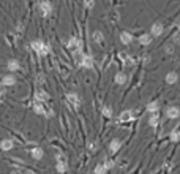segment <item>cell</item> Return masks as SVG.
I'll return each instance as SVG.
<instances>
[{
    "instance_id": "1",
    "label": "cell",
    "mask_w": 180,
    "mask_h": 174,
    "mask_svg": "<svg viewBox=\"0 0 180 174\" xmlns=\"http://www.w3.org/2000/svg\"><path fill=\"white\" fill-rule=\"evenodd\" d=\"M32 49L35 52H38L40 56H46L47 52H49V46L47 44H44L43 41H32Z\"/></svg>"
},
{
    "instance_id": "2",
    "label": "cell",
    "mask_w": 180,
    "mask_h": 174,
    "mask_svg": "<svg viewBox=\"0 0 180 174\" xmlns=\"http://www.w3.org/2000/svg\"><path fill=\"white\" fill-rule=\"evenodd\" d=\"M66 46H68V49H71V51H74V52H79V51H81V47H82V41H81L79 38L73 37V38H70V40H68Z\"/></svg>"
},
{
    "instance_id": "3",
    "label": "cell",
    "mask_w": 180,
    "mask_h": 174,
    "mask_svg": "<svg viewBox=\"0 0 180 174\" xmlns=\"http://www.w3.org/2000/svg\"><path fill=\"white\" fill-rule=\"evenodd\" d=\"M163 30H164V27H163V24H160V22H155L152 26V29H150V35H153V37H160L161 33H163Z\"/></svg>"
},
{
    "instance_id": "4",
    "label": "cell",
    "mask_w": 180,
    "mask_h": 174,
    "mask_svg": "<svg viewBox=\"0 0 180 174\" xmlns=\"http://www.w3.org/2000/svg\"><path fill=\"white\" fill-rule=\"evenodd\" d=\"M133 119H134L133 111H123V112L119 116V122H131Z\"/></svg>"
},
{
    "instance_id": "5",
    "label": "cell",
    "mask_w": 180,
    "mask_h": 174,
    "mask_svg": "<svg viewBox=\"0 0 180 174\" xmlns=\"http://www.w3.org/2000/svg\"><path fill=\"white\" fill-rule=\"evenodd\" d=\"M40 10H41L43 16H47L51 11H52V3H51V2H41L40 3Z\"/></svg>"
},
{
    "instance_id": "6",
    "label": "cell",
    "mask_w": 180,
    "mask_h": 174,
    "mask_svg": "<svg viewBox=\"0 0 180 174\" xmlns=\"http://www.w3.org/2000/svg\"><path fill=\"white\" fill-rule=\"evenodd\" d=\"M79 67L93 68V59H92V56H89V54H84V56H82V60H81V65H79Z\"/></svg>"
},
{
    "instance_id": "7",
    "label": "cell",
    "mask_w": 180,
    "mask_h": 174,
    "mask_svg": "<svg viewBox=\"0 0 180 174\" xmlns=\"http://www.w3.org/2000/svg\"><path fill=\"white\" fill-rule=\"evenodd\" d=\"M166 116H168L169 119H177V117L180 116V109L175 108V106H171V108L166 109Z\"/></svg>"
},
{
    "instance_id": "8",
    "label": "cell",
    "mask_w": 180,
    "mask_h": 174,
    "mask_svg": "<svg viewBox=\"0 0 180 174\" xmlns=\"http://www.w3.org/2000/svg\"><path fill=\"white\" fill-rule=\"evenodd\" d=\"M35 100H36L38 103L47 102V100H49V95H47L46 92H43V90H36V92H35Z\"/></svg>"
},
{
    "instance_id": "9",
    "label": "cell",
    "mask_w": 180,
    "mask_h": 174,
    "mask_svg": "<svg viewBox=\"0 0 180 174\" xmlns=\"http://www.w3.org/2000/svg\"><path fill=\"white\" fill-rule=\"evenodd\" d=\"M66 100H68L74 108H78V106H79V97L76 95V93H68V95H66Z\"/></svg>"
},
{
    "instance_id": "10",
    "label": "cell",
    "mask_w": 180,
    "mask_h": 174,
    "mask_svg": "<svg viewBox=\"0 0 180 174\" xmlns=\"http://www.w3.org/2000/svg\"><path fill=\"white\" fill-rule=\"evenodd\" d=\"M92 40H93L96 44H103V43H105V35H103L100 30H96V32H93V35H92Z\"/></svg>"
},
{
    "instance_id": "11",
    "label": "cell",
    "mask_w": 180,
    "mask_h": 174,
    "mask_svg": "<svg viewBox=\"0 0 180 174\" xmlns=\"http://www.w3.org/2000/svg\"><path fill=\"white\" fill-rule=\"evenodd\" d=\"M120 40H122L123 44H130V43L133 41V35L128 33V32H122V33H120Z\"/></svg>"
},
{
    "instance_id": "12",
    "label": "cell",
    "mask_w": 180,
    "mask_h": 174,
    "mask_svg": "<svg viewBox=\"0 0 180 174\" xmlns=\"http://www.w3.org/2000/svg\"><path fill=\"white\" fill-rule=\"evenodd\" d=\"M177 79H178V76H177L175 71H171V73L166 74V82H168V84H175Z\"/></svg>"
},
{
    "instance_id": "13",
    "label": "cell",
    "mask_w": 180,
    "mask_h": 174,
    "mask_svg": "<svg viewBox=\"0 0 180 174\" xmlns=\"http://www.w3.org/2000/svg\"><path fill=\"white\" fill-rule=\"evenodd\" d=\"M0 149H2V151H11L13 149V141L11 139H3L2 142H0Z\"/></svg>"
},
{
    "instance_id": "14",
    "label": "cell",
    "mask_w": 180,
    "mask_h": 174,
    "mask_svg": "<svg viewBox=\"0 0 180 174\" xmlns=\"http://www.w3.org/2000/svg\"><path fill=\"white\" fill-rule=\"evenodd\" d=\"M139 43H141L142 46H147V44H150V43H152V35H148V33H144V35H141V37H139Z\"/></svg>"
},
{
    "instance_id": "15",
    "label": "cell",
    "mask_w": 180,
    "mask_h": 174,
    "mask_svg": "<svg viewBox=\"0 0 180 174\" xmlns=\"http://www.w3.org/2000/svg\"><path fill=\"white\" fill-rule=\"evenodd\" d=\"M32 157L35 158V160H40V158H43V149L41 147H35V149H32Z\"/></svg>"
},
{
    "instance_id": "16",
    "label": "cell",
    "mask_w": 180,
    "mask_h": 174,
    "mask_svg": "<svg viewBox=\"0 0 180 174\" xmlns=\"http://www.w3.org/2000/svg\"><path fill=\"white\" fill-rule=\"evenodd\" d=\"M16 82V78L13 76V74H8V76H5L3 79H2V84L3 86H13Z\"/></svg>"
},
{
    "instance_id": "17",
    "label": "cell",
    "mask_w": 180,
    "mask_h": 174,
    "mask_svg": "<svg viewBox=\"0 0 180 174\" xmlns=\"http://www.w3.org/2000/svg\"><path fill=\"white\" fill-rule=\"evenodd\" d=\"M115 82H117L119 86L125 84V82H126V74H125V73H117V74H115Z\"/></svg>"
},
{
    "instance_id": "18",
    "label": "cell",
    "mask_w": 180,
    "mask_h": 174,
    "mask_svg": "<svg viewBox=\"0 0 180 174\" xmlns=\"http://www.w3.org/2000/svg\"><path fill=\"white\" fill-rule=\"evenodd\" d=\"M33 111H35L36 114H44V116H46V109H44L43 103H38V102H36V103L33 105Z\"/></svg>"
},
{
    "instance_id": "19",
    "label": "cell",
    "mask_w": 180,
    "mask_h": 174,
    "mask_svg": "<svg viewBox=\"0 0 180 174\" xmlns=\"http://www.w3.org/2000/svg\"><path fill=\"white\" fill-rule=\"evenodd\" d=\"M158 109H160V103L158 102H152L148 106H147V111H150V112H158Z\"/></svg>"
},
{
    "instance_id": "20",
    "label": "cell",
    "mask_w": 180,
    "mask_h": 174,
    "mask_svg": "<svg viewBox=\"0 0 180 174\" xmlns=\"http://www.w3.org/2000/svg\"><path fill=\"white\" fill-rule=\"evenodd\" d=\"M120 146H122L120 139H112V142H111V152H119Z\"/></svg>"
},
{
    "instance_id": "21",
    "label": "cell",
    "mask_w": 180,
    "mask_h": 174,
    "mask_svg": "<svg viewBox=\"0 0 180 174\" xmlns=\"http://www.w3.org/2000/svg\"><path fill=\"white\" fill-rule=\"evenodd\" d=\"M8 70H10V71L19 70V62H17V60H10V62H8Z\"/></svg>"
},
{
    "instance_id": "22",
    "label": "cell",
    "mask_w": 180,
    "mask_h": 174,
    "mask_svg": "<svg viewBox=\"0 0 180 174\" xmlns=\"http://www.w3.org/2000/svg\"><path fill=\"white\" fill-rule=\"evenodd\" d=\"M148 122H150V125H152V127H157L158 123H160V116H158V114H153V116L150 117Z\"/></svg>"
},
{
    "instance_id": "23",
    "label": "cell",
    "mask_w": 180,
    "mask_h": 174,
    "mask_svg": "<svg viewBox=\"0 0 180 174\" xmlns=\"http://www.w3.org/2000/svg\"><path fill=\"white\" fill-rule=\"evenodd\" d=\"M93 174H106V168H105V165H103V163L96 165V168H95Z\"/></svg>"
},
{
    "instance_id": "24",
    "label": "cell",
    "mask_w": 180,
    "mask_h": 174,
    "mask_svg": "<svg viewBox=\"0 0 180 174\" xmlns=\"http://www.w3.org/2000/svg\"><path fill=\"white\" fill-rule=\"evenodd\" d=\"M56 169H57V172L63 174V172L66 171V163H57V165H56Z\"/></svg>"
},
{
    "instance_id": "25",
    "label": "cell",
    "mask_w": 180,
    "mask_h": 174,
    "mask_svg": "<svg viewBox=\"0 0 180 174\" xmlns=\"http://www.w3.org/2000/svg\"><path fill=\"white\" fill-rule=\"evenodd\" d=\"M56 158H57V163H66V157H65V154H62V152H57Z\"/></svg>"
},
{
    "instance_id": "26",
    "label": "cell",
    "mask_w": 180,
    "mask_h": 174,
    "mask_svg": "<svg viewBox=\"0 0 180 174\" xmlns=\"http://www.w3.org/2000/svg\"><path fill=\"white\" fill-rule=\"evenodd\" d=\"M103 114H105L106 117H111L112 116V109L109 106H105V108H103Z\"/></svg>"
},
{
    "instance_id": "27",
    "label": "cell",
    "mask_w": 180,
    "mask_h": 174,
    "mask_svg": "<svg viewBox=\"0 0 180 174\" xmlns=\"http://www.w3.org/2000/svg\"><path fill=\"white\" fill-rule=\"evenodd\" d=\"M180 139V132H172L171 133V141H178Z\"/></svg>"
},
{
    "instance_id": "28",
    "label": "cell",
    "mask_w": 180,
    "mask_h": 174,
    "mask_svg": "<svg viewBox=\"0 0 180 174\" xmlns=\"http://www.w3.org/2000/svg\"><path fill=\"white\" fill-rule=\"evenodd\" d=\"M103 165H105V168H106V171H108L109 168H112V166H114V162H112V160H106Z\"/></svg>"
},
{
    "instance_id": "29",
    "label": "cell",
    "mask_w": 180,
    "mask_h": 174,
    "mask_svg": "<svg viewBox=\"0 0 180 174\" xmlns=\"http://www.w3.org/2000/svg\"><path fill=\"white\" fill-rule=\"evenodd\" d=\"M96 142L95 141H92V142H89V151H96Z\"/></svg>"
},
{
    "instance_id": "30",
    "label": "cell",
    "mask_w": 180,
    "mask_h": 174,
    "mask_svg": "<svg viewBox=\"0 0 180 174\" xmlns=\"http://www.w3.org/2000/svg\"><path fill=\"white\" fill-rule=\"evenodd\" d=\"M166 52H168V54H172V46H166Z\"/></svg>"
},
{
    "instance_id": "31",
    "label": "cell",
    "mask_w": 180,
    "mask_h": 174,
    "mask_svg": "<svg viewBox=\"0 0 180 174\" xmlns=\"http://www.w3.org/2000/svg\"><path fill=\"white\" fill-rule=\"evenodd\" d=\"M174 41H175V43H180V35H175V37H174Z\"/></svg>"
},
{
    "instance_id": "32",
    "label": "cell",
    "mask_w": 180,
    "mask_h": 174,
    "mask_svg": "<svg viewBox=\"0 0 180 174\" xmlns=\"http://www.w3.org/2000/svg\"><path fill=\"white\" fill-rule=\"evenodd\" d=\"M22 174H35V172H33V171H30V169H27V171H24Z\"/></svg>"
},
{
    "instance_id": "33",
    "label": "cell",
    "mask_w": 180,
    "mask_h": 174,
    "mask_svg": "<svg viewBox=\"0 0 180 174\" xmlns=\"http://www.w3.org/2000/svg\"><path fill=\"white\" fill-rule=\"evenodd\" d=\"M93 5H95V3H92V2H89V3H85V7H87V8H92Z\"/></svg>"
},
{
    "instance_id": "34",
    "label": "cell",
    "mask_w": 180,
    "mask_h": 174,
    "mask_svg": "<svg viewBox=\"0 0 180 174\" xmlns=\"http://www.w3.org/2000/svg\"><path fill=\"white\" fill-rule=\"evenodd\" d=\"M11 174H22L19 169H14V171H11Z\"/></svg>"
},
{
    "instance_id": "35",
    "label": "cell",
    "mask_w": 180,
    "mask_h": 174,
    "mask_svg": "<svg viewBox=\"0 0 180 174\" xmlns=\"http://www.w3.org/2000/svg\"><path fill=\"white\" fill-rule=\"evenodd\" d=\"M178 30H180V22H178Z\"/></svg>"
}]
</instances>
